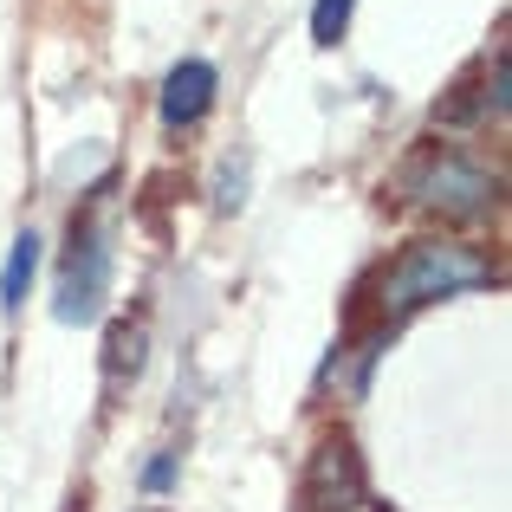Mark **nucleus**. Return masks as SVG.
Here are the masks:
<instances>
[{"instance_id": "obj_1", "label": "nucleus", "mask_w": 512, "mask_h": 512, "mask_svg": "<svg viewBox=\"0 0 512 512\" xmlns=\"http://www.w3.org/2000/svg\"><path fill=\"white\" fill-rule=\"evenodd\" d=\"M474 286H493V260L480 247H467V240H415L383 279V312L402 318V312H422V305L474 292Z\"/></svg>"}, {"instance_id": "obj_2", "label": "nucleus", "mask_w": 512, "mask_h": 512, "mask_svg": "<svg viewBox=\"0 0 512 512\" xmlns=\"http://www.w3.org/2000/svg\"><path fill=\"white\" fill-rule=\"evenodd\" d=\"M402 195L415 208L441 214V221H480V214L500 208V175H493L480 156L454 150V143H428L422 156H409L402 169Z\"/></svg>"}, {"instance_id": "obj_3", "label": "nucleus", "mask_w": 512, "mask_h": 512, "mask_svg": "<svg viewBox=\"0 0 512 512\" xmlns=\"http://www.w3.org/2000/svg\"><path fill=\"white\" fill-rule=\"evenodd\" d=\"M111 299V234H104L98 214L72 221V247H65L59 266V299H52V318L59 325H91Z\"/></svg>"}, {"instance_id": "obj_4", "label": "nucleus", "mask_w": 512, "mask_h": 512, "mask_svg": "<svg viewBox=\"0 0 512 512\" xmlns=\"http://www.w3.org/2000/svg\"><path fill=\"white\" fill-rule=\"evenodd\" d=\"M299 506L305 512H357L363 506V461L344 435H331L325 448L312 454L305 467V487H299Z\"/></svg>"}, {"instance_id": "obj_5", "label": "nucleus", "mask_w": 512, "mask_h": 512, "mask_svg": "<svg viewBox=\"0 0 512 512\" xmlns=\"http://www.w3.org/2000/svg\"><path fill=\"white\" fill-rule=\"evenodd\" d=\"M208 104H214V65L208 59H182L163 78V124L169 130H188V124L208 117Z\"/></svg>"}, {"instance_id": "obj_6", "label": "nucleus", "mask_w": 512, "mask_h": 512, "mask_svg": "<svg viewBox=\"0 0 512 512\" xmlns=\"http://www.w3.org/2000/svg\"><path fill=\"white\" fill-rule=\"evenodd\" d=\"M39 273V234H20L7 253V273H0V312H20L26 305V286Z\"/></svg>"}, {"instance_id": "obj_7", "label": "nucleus", "mask_w": 512, "mask_h": 512, "mask_svg": "<svg viewBox=\"0 0 512 512\" xmlns=\"http://www.w3.org/2000/svg\"><path fill=\"white\" fill-rule=\"evenodd\" d=\"M350 7H357V0H318V7H312V39H318V46H338V39H344Z\"/></svg>"}, {"instance_id": "obj_8", "label": "nucleus", "mask_w": 512, "mask_h": 512, "mask_svg": "<svg viewBox=\"0 0 512 512\" xmlns=\"http://www.w3.org/2000/svg\"><path fill=\"white\" fill-rule=\"evenodd\" d=\"M137 363H143V325H117L111 331V376L137 370Z\"/></svg>"}, {"instance_id": "obj_9", "label": "nucleus", "mask_w": 512, "mask_h": 512, "mask_svg": "<svg viewBox=\"0 0 512 512\" xmlns=\"http://www.w3.org/2000/svg\"><path fill=\"white\" fill-rule=\"evenodd\" d=\"M169 480H175V454H163V461H150V467H143V487H150V493H163Z\"/></svg>"}]
</instances>
